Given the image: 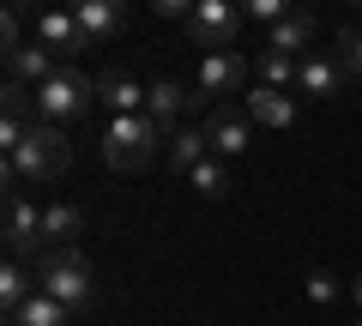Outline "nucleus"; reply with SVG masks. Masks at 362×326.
<instances>
[{"instance_id":"obj_1","label":"nucleus","mask_w":362,"mask_h":326,"mask_svg":"<svg viewBox=\"0 0 362 326\" xmlns=\"http://www.w3.org/2000/svg\"><path fill=\"white\" fill-rule=\"evenodd\" d=\"M157 139H163V127H157L151 115H109L103 127V163L115 175H145L157 157Z\"/></svg>"},{"instance_id":"obj_2","label":"nucleus","mask_w":362,"mask_h":326,"mask_svg":"<svg viewBox=\"0 0 362 326\" xmlns=\"http://www.w3.org/2000/svg\"><path fill=\"white\" fill-rule=\"evenodd\" d=\"M66 163H73V145H66L61 127H30V139L6 157V194L25 182H61Z\"/></svg>"},{"instance_id":"obj_3","label":"nucleus","mask_w":362,"mask_h":326,"mask_svg":"<svg viewBox=\"0 0 362 326\" xmlns=\"http://www.w3.org/2000/svg\"><path fill=\"white\" fill-rule=\"evenodd\" d=\"M30 272H37V290H42V296H54L66 314H78V308L90 302V260H85L78 248H49V254H37Z\"/></svg>"},{"instance_id":"obj_4","label":"nucleus","mask_w":362,"mask_h":326,"mask_svg":"<svg viewBox=\"0 0 362 326\" xmlns=\"http://www.w3.org/2000/svg\"><path fill=\"white\" fill-rule=\"evenodd\" d=\"M90 103H97V85H90L78 66H61V73L37 91V121L42 127H73V121H85Z\"/></svg>"},{"instance_id":"obj_5","label":"nucleus","mask_w":362,"mask_h":326,"mask_svg":"<svg viewBox=\"0 0 362 326\" xmlns=\"http://www.w3.org/2000/svg\"><path fill=\"white\" fill-rule=\"evenodd\" d=\"M242 6H230V0H194V13H187V25H181V37L199 42L206 54H235V30H242Z\"/></svg>"},{"instance_id":"obj_6","label":"nucleus","mask_w":362,"mask_h":326,"mask_svg":"<svg viewBox=\"0 0 362 326\" xmlns=\"http://www.w3.org/2000/svg\"><path fill=\"white\" fill-rule=\"evenodd\" d=\"M194 78H199V97H211V103H242L247 78H254V61H242V54H206Z\"/></svg>"},{"instance_id":"obj_7","label":"nucleus","mask_w":362,"mask_h":326,"mask_svg":"<svg viewBox=\"0 0 362 326\" xmlns=\"http://www.w3.org/2000/svg\"><path fill=\"white\" fill-rule=\"evenodd\" d=\"M254 127L259 121L247 115V103H218L211 109V121H206V139H211V157H242L247 145H254Z\"/></svg>"},{"instance_id":"obj_8","label":"nucleus","mask_w":362,"mask_h":326,"mask_svg":"<svg viewBox=\"0 0 362 326\" xmlns=\"http://www.w3.org/2000/svg\"><path fill=\"white\" fill-rule=\"evenodd\" d=\"M199 103H206V97H199V85H181V78H151V103H145V115H151L157 127L175 139L181 121L194 115Z\"/></svg>"},{"instance_id":"obj_9","label":"nucleus","mask_w":362,"mask_h":326,"mask_svg":"<svg viewBox=\"0 0 362 326\" xmlns=\"http://www.w3.org/2000/svg\"><path fill=\"white\" fill-rule=\"evenodd\" d=\"M42 248H49L42 242V211L13 187L6 194V260H37Z\"/></svg>"},{"instance_id":"obj_10","label":"nucleus","mask_w":362,"mask_h":326,"mask_svg":"<svg viewBox=\"0 0 362 326\" xmlns=\"http://www.w3.org/2000/svg\"><path fill=\"white\" fill-rule=\"evenodd\" d=\"M61 66H66V61L49 49V42H37V37H30V42H18V49L6 54V85H25V91L37 85V91H42V85H49V78L61 73Z\"/></svg>"},{"instance_id":"obj_11","label":"nucleus","mask_w":362,"mask_h":326,"mask_svg":"<svg viewBox=\"0 0 362 326\" xmlns=\"http://www.w3.org/2000/svg\"><path fill=\"white\" fill-rule=\"evenodd\" d=\"M73 18H78V37H85V42H109V37H121V30H127L133 13L121 6V0H78Z\"/></svg>"},{"instance_id":"obj_12","label":"nucleus","mask_w":362,"mask_h":326,"mask_svg":"<svg viewBox=\"0 0 362 326\" xmlns=\"http://www.w3.org/2000/svg\"><path fill=\"white\" fill-rule=\"evenodd\" d=\"M37 42H49V49L61 54L66 66H73V54L85 49V37H78V18H73V6H42V13H37Z\"/></svg>"},{"instance_id":"obj_13","label":"nucleus","mask_w":362,"mask_h":326,"mask_svg":"<svg viewBox=\"0 0 362 326\" xmlns=\"http://www.w3.org/2000/svg\"><path fill=\"white\" fill-rule=\"evenodd\" d=\"M97 103L115 109V115H145V103H151V85L133 73H103L97 78Z\"/></svg>"},{"instance_id":"obj_14","label":"nucleus","mask_w":362,"mask_h":326,"mask_svg":"<svg viewBox=\"0 0 362 326\" xmlns=\"http://www.w3.org/2000/svg\"><path fill=\"white\" fill-rule=\"evenodd\" d=\"M314 37H320L314 13H290L284 25H272L266 49H272V54H290V61H308V54H314Z\"/></svg>"},{"instance_id":"obj_15","label":"nucleus","mask_w":362,"mask_h":326,"mask_svg":"<svg viewBox=\"0 0 362 326\" xmlns=\"http://www.w3.org/2000/svg\"><path fill=\"white\" fill-rule=\"evenodd\" d=\"M296 91L314 97V103H326V97L344 91V66H338L332 54H308V61H302V73H296Z\"/></svg>"},{"instance_id":"obj_16","label":"nucleus","mask_w":362,"mask_h":326,"mask_svg":"<svg viewBox=\"0 0 362 326\" xmlns=\"http://www.w3.org/2000/svg\"><path fill=\"white\" fill-rule=\"evenodd\" d=\"M242 103H247V115H254L259 127H296V121H302V109H296L290 91H266V85H254Z\"/></svg>"},{"instance_id":"obj_17","label":"nucleus","mask_w":362,"mask_h":326,"mask_svg":"<svg viewBox=\"0 0 362 326\" xmlns=\"http://www.w3.org/2000/svg\"><path fill=\"white\" fill-rule=\"evenodd\" d=\"M78 230H85V211L73 206V199H54V206H42V242L49 248H73ZM42 248V254H49Z\"/></svg>"},{"instance_id":"obj_18","label":"nucleus","mask_w":362,"mask_h":326,"mask_svg":"<svg viewBox=\"0 0 362 326\" xmlns=\"http://www.w3.org/2000/svg\"><path fill=\"white\" fill-rule=\"evenodd\" d=\"M211 157V139H206V127H181L175 139H169V163H175V175H194L199 163Z\"/></svg>"},{"instance_id":"obj_19","label":"nucleus","mask_w":362,"mask_h":326,"mask_svg":"<svg viewBox=\"0 0 362 326\" xmlns=\"http://www.w3.org/2000/svg\"><path fill=\"white\" fill-rule=\"evenodd\" d=\"M30 296H37V272H25V260H6L0 266V308L18 314Z\"/></svg>"},{"instance_id":"obj_20","label":"nucleus","mask_w":362,"mask_h":326,"mask_svg":"<svg viewBox=\"0 0 362 326\" xmlns=\"http://www.w3.org/2000/svg\"><path fill=\"white\" fill-rule=\"evenodd\" d=\"M296 73H302V61H290V54H259L254 61V78L266 85V91H296Z\"/></svg>"},{"instance_id":"obj_21","label":"nucleus","mask_w":362,"mask_h":326,"mask_svg":"<svg viewBox=\"0 0 362 326\" xmlns=\"http://www.w3.org/2000/svg\"><path fill=\"white\" fill-rule=\"evenodd\" d=\"M66 320H73V314H66L54 296H42V290H37L18 314H6V326H66Z\"/></svg>"},{"instance_id":"obj_22","label":"nucleus","mask_w":362,"mask_h":326,"mask_svg":"<svg viewBox=\"0 0 362 326\" xmlns=\"http://www.w3.org/2000/svg\"><path fill=\"white\" fill-rule=\"evenodd\" d=\"M187 182H194V194H206V199H230V182H235V175H230V163H223V157H206Z\"/></svg>"},{"instance_id":"obj_23","label":"nucleus","mask_w":362,"mask_h":326,"mask_svg":"<svg viewBox=\"0 0 362 326\" xmlns=\"http://www.w3.org/2000/svg\"><path fill=\"white\" fill-rule=\"evenodd\" d=\"M332 61L344 66V78H362V25H344V30H338Z\"/></svg>"},{"instance_id":"obj_24","label":"nucleus","mask_w":362,"mask_h":326,"mask_svg":"<svg viewBox=\"0 0 362 326\" xmlns=\"http://www.w3.org/2000/svg\"><path fill=\"white\" fill-rule=\"evenodd\" d=\"M0 109H6V121H30V109H37V103H30V91H25V85H6ZM30 127H37V121H30Z\"/></svg>"},{"instance_id":"obj_25","label":"nucleus","mask_w":362,"mask_h":326,"mask_svg":"<svg viewBox=\"0 0 362 326\" xmlns=\"http://www.w3.org/2000/svg\"><path fill=\"white\" fill-rule=\"evenodd\" d=\"M242 13H247V18H259V25H284L296 6H284V0H247Z\"/></svg>"},{"instance_id":"obj_26","label":"nucleus","mask_w":362,"mask_h":326,"mask_svg":"<svg viewBox=\"0 0 362 326\" xmlns=\"http://www.w3.org/2000/svg\"><path fill=\"white\" fill-rule=\"evenodd\" d=\"M308 296H314V302H326V308H332V302L344 296V284H338L332 272H314V278H308Z\"/></svg>"},{"instance_id":"obj_27","label":"nucleus","mask_w":362,"mask_h":326,"mask_svg":"<svg viewBox=\"0 0 362 326\" xmlns=\"http://www.w3.org/2000/svg\"><path fill=\"white\" fill-rule=\"evenodd\" d=\"M350 302H356V308H362V272L350 278Z\"/></svg>"},{"instance_id":"obj_28","label":"nucleus","mask_w":362,"mask_h":326,"mask_svg":"<svg viewBox=\"0 0 362 326\" xmlns=\"http://www.w3.org/2000/svg\"><path fill=\"white\" fill-rule=\"evenodd\" d=\"M356 326H362V320H356Z\"/></svg>"}]
</instances>
